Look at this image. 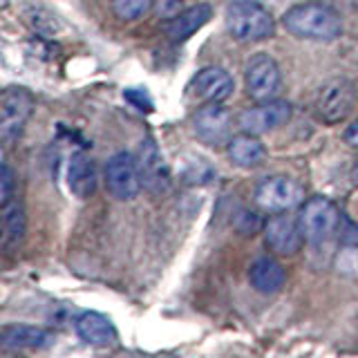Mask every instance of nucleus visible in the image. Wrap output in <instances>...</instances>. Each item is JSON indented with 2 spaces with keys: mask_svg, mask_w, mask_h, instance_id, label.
I'll list each match as a JSON object with an SVG mask.
<instances>
[{
  "mask_svg": "<svg viewBox=\"0 0 358 358\" xmlns=\"http://www.w3.org/2000/svg\"><path fill=\"white\" fill-rule=\"evenodd\" d=\"M227 29L240 43L266 41L273 36L275 22L271 14L255 0H233L227 7Z\"/></svg>",
  "mask_w": 358,
  "mask_h": 358,
  "instance_id": "f03ea898",
  "label": "nucleus"
},
{
  "mask_svg": "<svg viewBox=\"0 0 358 358\" xmlns=\"http://www.w3.org/2000/svg\"><path fill=\"white\" fill-rule=\"evenodd\" d=\"M14 190H16V177L14 171L7 164H0V208L7 206L9 201H14Z\"/></svg>",
  "mask_w": 358,
  "mask_h": 358,
  "instance_id": "4be33fe9",
  "label": "nucleus"
},
{
  "mask_svg": "<svg viewBox=\"0 0 358 358\" xmlns=\"http://www.w3.org/2000/svg\"><path fill=\"white\" fill-rule=\"evenodd\" d=\"M112 11L121 20H137L152 9L155 0H110Z\"/></svg>",
  "mask_w": 358,
  "mask_h": 358,
  "instance_id": "412c9836",
  "label": "nucleus"
},
{
  "mask_svg": "<svg viewBox=\"0 0 358 358\" xmlns=\"http://www.w3.org/2000/svg\"><path fill=\"white\" fill-rule=\"evenodd\" d=\"M264 238H266V244L280 255H294L300 251L305 235H302L300 222L296 217H291L285 210H280V215H273L266 222Z\"/></svg>",
  "mask_w": 358,
  "mask_h": 358,
  "instance_id": "f8f14e48",
  "label": "nucleus"
},
{
  "mask_svg": "<svg viewBox=\"0 0 358 358\" xmlns=\"http://www.w3.org/2000/svg\"><path fill=\"white\" fill-rule=\"evenodd\" d=\"M213 18V9L210 5H195V7H188V9H182L179 14H175L171 20H168V25H166V31H168V36H171L173 41H186L190 38L193 34L199 29V27H204L206 22Z\"/></svg>",
  "mask_w": 358,
  "mask_h": 358,
  "instance_id": "a211bd4d",
  "label": "nucleus"
},
{
  "mask_svg": "<svg viewBox=\"0 0 358 358\" xmlns=\"http://www.w3.org/2000/svg\"><path fill=\"white\" fill-rule=\"evenodd\" d=\"M249 278L255 291H260V294H266V296L278 294L287 282V273L282 264L273 260V257H260V260H255L251 264Z\"/></svg>",
  "mask_w": 358,
  "mask_h": 358,
  "instance_id": "6ab92c4d",
  "label": "nucleus"
},
{
  "mask_svg": "<svg viewBox=\"0 0 358 358\" xmlns=\"http://www.w3.org/2000/svg\"><path fill=\"white\" fill-rule=\"evenodd\" d=\"M34 110V99L27 90L9 87L0 96V145H11L20 139Z\"/></svg>",
  "mask_w": 358,
  "mask_h": 358,
  "instance_id": "7ed1b4c3",
  "label": "nucleus"
},
{
  "mask_svg": "<svg viewBox=\"0 0 358 358\" xmlns=\"http://www.w3.org/2000/svg\"><path fill=\"white\" fill-rule=\"evenodd\" d=\"M0 7H7V0H0Z\"/></svg>",
  "mask_w": 358,
  "mask_h": 358,
  "instance_id": "bb28decb",
  "label": "nucleus"
},
{
  "mask_svg": "<svg viewBox=\"0 0 358 358\" xmlns=\"http://www.w3.org/2000/svg\"><path fill=\"white\" fill-rule=\"evenodd\" d=\"M27 235V213L20 201L0 208V253L18 251Z\"/></svg>",
  "mask_w": 358,
  "mask_h": 358,
  "instance_id": "2eb2a0df",
  "label": "nucleus"
},
{
  "mask_svg": "<svg viewBox=\"0 0 358 358\" xmlns=\"http://www.w3.org/2000/svg\"><path fill=\"white\" fill-rule=\"evenodd\" d=\"M300 229L305 240L318 244L322 240H327L329 235L338 229L341 213L334 206V201L327 197H311L300 210Z\"/></svg>",
  "mask_w": 358,
  "mask_h": 358,
  "instance_id": "39448f33",
  "label": "nucleus"
},
{
  "mask_svg": "<svg viewBox=\"0 0 358 358\" xmlns=\"http://www.w3.org/2000/svg\"><path fill=\"white\" fill-rule=\"evenodd\" d=\"M123 96H126V101H130V103L141 112H152V108H155L150 94L141 87H130L123 92Z\"/></svg>",
  "mask_w": 358,
  "mask_h": 358,
  "instance_id": "5701e85b",
  "label": "nucleus"
},
{
  "mask_svg": "<svg viewBox=\"0 0 358 358\" xmlns=\"http://www.w3.org/2000/svg\"><path fill=\"white\" fill-rule=\"evenodd\" d=\"M67 186L78 199H87L96 190V166L85 152H74L67 164Z\"/></svg>",
  "mask_w": 358,
  "mask_h": 358,
  "instance_id": "f3484780",
  "label": "nucleus"
},
{
  "mask_svg": "<svg viewBox=\"0 0 358 358\" xmlns=\"http://www.w3.org/2000/svg\"><path fill=\"white\" fill-rule=\"evenodd\" d=\"M302 199V188L291 177H266L255 186V201L266 210H289Z\"/></svg>",
  "mask_w": 358,
  "mask_h": 358,
  "instance_id": "9d476101",
  "label": "nucleus"
},
{
  "mask_svg": "<svg viewBox=\"0 0 358 358\" xmlns=\"http://www.w3.org/2000/svg\"><path fill=\"white\" fill-rule=\"evenodd\" d=\"M190 94L206 103H222L233 94V78L222 67H204L188 85Z\"/></svg>",
  "mask_w": 358,
  "mask_h": 358,
  "instance_id": "ddd939ff",
  "label": "nucleus"
},
{
  "mask_svg": "<svg viewBox=\"0 0 358 358\" xmlns=\"http://www.w3.org/2000/svg\"><path fill=\"white\" fill-rule=\"evenodd\" d=\"M134 159H137L141 184L155 195L166 193L168 186H171V175H168V166L164 162L159 148H157V143L150 137L141 141L139 152Z\"/></svg>",
  "mask_w": 358,
  "mask_h": 358,
  "instance_id": "9b49d317",
  "label": "nucleus"
},
{
  "mask_svg": "<svg viewBox=\"0 0 358 358\" xmlns=\"http://www.w3.org/2000/svg\"><path fill=\"white\" fill-rule=\"evenodd\" d=\"M345 141L354 145V148H358V121H354L352 126L345 130Z\"/></svg>",
  "mask_w": 358,
  "mask_h": 358,
  "instance_id": "393cba45",
  "label": "nucleus"
},
{
  "mask_svg": "<svg viewBox=\"0 0 358 358\" xmlns=\"http://www.w3.org/2000/svg\"><path fill=\"white\" fill-rule=\"evenodd\" d=\"M291 119V106L287 101H257V106L246 108L242 115L238 117V123L242 132H251V134H264L271 132Z\"/></svg>",
  "mask_w": 358,
  "mask_h": 358,
  "instance_id": "1a4fd4ad",
  "label": "nucleus"
},
{
  "mask_svg": "<svg viewBox=\"0 0 358 358\" xmlns=\"http://www.w3.org/2000/svg\"><path fill=\"white\" fill-rule=\"evenodd\" d=\"M282 74H280L278 63L268 54H255L249 59L244 70V87L246 94L255 101H268L278 94Z\"/></svg>",
  "mask_w": 358,
  "mask_h": 358,
  "instance_id": "0eeeda50",
  "label": "nucleus"
},
{
  "mask_svg": "<svg viewBox=\"0 0 358 358\" xmlns=\"http://www.w3.org/2000/svg\"><path fill=\"white\" fill-rule=\"evenodd\" d=\"M356 108V87L347 78H331L318 90L316 115L324 123H341Z\"/></svg>",
  "mask_w": 358,
  "mask_h": 358,
  "instance_id": "20e7f679",
  "label": "nucleus"
},
{
  "mask_svg": "<svg viewBox=\"0 0 358 358\" xmlns=\"http://www.w3.org/2000/svg\"><path fill=\"white\" fill-rule=\"evenodd\" d=\"M74 329L78 334V338L92 347H112L117 343V329L115 324L106 318L103 313L96 311H83L76 318Z\"/></svg>",
  "mask_w": 358,
  "mask_h": 358,
  "instance_id": "dca6fc26",
  "label": "nucleus"
},
{
  "mask_svg": "<svg viewBox=\"0 0 358 358\" xmlns=\"http://www.w3.org/2000/svg\"><path fill=\"white\" fill-rule=\"evenodd\" d=\"M54 343V334L45 327L34 324H7L0 329V347L9 352H29L43 350Z\"/></svg>",
  "mask_w": 358,
  "mask_h": 358,
  "instance_id": "4468645a",
  "label": "nucleus"
},
{
  "mask_svg": "<svg viewBox=\"0 0 358 358\" xmlns=\"http://www.w3.org/2000/svg\"><path fill=\"white\" fill-rule=\"evenodd\" d=\"M106 186L110 195L119 201H130L141 190V175L137 168V159L130 152L112 155L106 164Z\"/></svg>",
  "mask_w": 358,
  "mask_h": 358,
  "instance_id": "423d86ee",
  "label": "nucleus"
},
{
  "mask_svg": "<svg viewBox=\"0 0 358 358\" xmlns=\"http://www.w3.org/2000/svg\"><path fill=\"white\" fill-rule=\"evenodd\" d=\"M193 132L206 145H224L233 139V115L222 103H208L193 115Z\"/></svg>",
  "mask_w": 358,
  "mask_h": 358,
  "instance_id": "6e6552de",
  "label": "nucleus"
},
{
  "mask_svg": "<svg viewBox=\"0 0 358 358\" xmlns=\"http://www.w3.org/2000/svg\"><path fill=\"white\" fill-rule=\"evenodd\" d=\"M352 179H354V184L358 186V159L354 162V168H352Z\"/></svg>",
  "mask_w": 358,
  "mask_h": 358,
  "instance_id": "a878e982",
  "label": "nucleus"
},
{
  "mask_svg": "<svg viewBox=\"0 0 358 358\" xmlns=\"http://www.w3.org/2000/svg\"><path fill=\"white\" fill-rule=\"evenodd\" d=\"M282 22L287 31L305 41H336L343 31V20L338 11L320 3H305L291 7L285 14Z\"/></svg>",
  "mask_w": 358,
  "mask_h": 358,
  "instance_id": "f257e3e1",
  "label": "nucleus"
},
{
  "mask_svg": "<svg viewBox=\"0 0 358 358\" xmlns=\"http://www.w3.org/2000/svg\"><path fill=\"white\" fill-rule=\"evenodd\" d=\"M229 157L233 164L242 168H255L266 159L264 143L257 139V134L242 132L229 141Z\"/></svg>",
  "mask_w": 358,
  "mask_h": 358,
  "instance_id": "aec40b11",
  "label": "nucleus"
},
{
  "mask_svg": "<svg viewBox=\"0 0 358 358\" xmlns=\"http://www.w3.org/2000/svg\"><path fill=\"white\" fill-rule=\"evenodd\" d=\"M186 0H155V9L162 18H173L184 9Z\"/></svg>",
  "mask_w": 358,
  "mask_h": 358,
  "instance_id": "b1692460",
  "label": "nucleus"
}]
</instances>
